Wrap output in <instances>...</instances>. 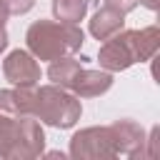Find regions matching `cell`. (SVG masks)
Masks as SVG:
<instances>
[{
    "mask_svg": "<svg viewBox=\"0 0 160 160\" xmlns=\"http://www.w3.org/2000/svg\"><path fill=\"white\" fill-rule=\"evenodd\" d=\"M88 58H72V55H62V58H55L50 60V68H48V78L60 85V88H70L75 72L80 70V65H85Z\"/></svg>",
    "mask_w": 160,
    "mask_h": 160,
    "instance_id": "obj_11",
    "label": "cell"
},
{
    "mask_svg": "<svg viewBox=\"0 0 160 160\" xmlns=\"http://www.w3.org/2000/svg\"><path fill=\"white\" fill-rule=\"evenodd\" d=\"M105 5H110V8H115V10H120V12H130V10H135L138 5H140V0H105Z\"/></svg>",
    "mask_w": 160,
    "mask_h": 160,
    "instance_id": "obj_16",
    "label": "cell"
},
{
    "mask_svg": "<svg viewBox=\"0 0 160 160\" xmlns=\"http://www.w3.org/2000/svg\"><path fill=\"white\" fill-rule=\"evenodd\" d=\"M2 75L12 85H38L40 80V65L32 52L28 50H12L2 60Z\"/></svg>",
    "mask_w": 160,
    "mask_h": 160,
    "instance_id": "obj_6",
    "label": "cell"
},
{
    "mask_svg": "<svg viewBox=\"0 0 160 160\" xmlns=\"http://www.w3.org/2000/svg\"><path fill=\"white\" fill-rule=\"evenodd\" d=\"M10 15H8V10H5V5L0 2V28H5V20H8Z\"/></svg>",
    "mask_w": 160,
    "mask_h": 160,
    "instance_id": "obj_19",
    "label": "cell"
},
{
    "mask_svg": "<svg viewBox=\"0 0 160 160\" xmlns=\"http://www.w3.org/2000/svg\"><path fill=\"white\" fill-rule=\"evenodd\" d=\"M112 88V72L108 70H90L85 65H80V70L75 72L72 82H70V92H75L78 98H98L105 95Z\"/></svg>",
    "mask_w": 160,
    "mask_h": 160,
    "instance_id": "obj_8",
    "label": "cell"
},
{
    "mask_svg": "<svg viewBox=\"0 0 160 160\" xmlns=\"http://www.w3.org/2000/svg\"><path fill=\"white\" fill-rule=\"evenodd\" d=\"M122 28H125V12H120V10L110 8V5L98 8L95 15L90 18V25H88V30H90V35L95 40H108L115 32H120Z\"/></svg>",
    "mask_w": 160,
    "mask_h": 160,
    "instance_id": "obj_10",
    "label": "cell"
},
{
    "mask_svg": "<svg viewBox=\"0 0 160 160\" xmlns=\"http://www.w3.org/2000/svg\"><path fill=\"white\" fill-rule=\"evenodd\" d=\"M158 138H160V128L155 125V128L150 130V135L145 138V142L150 145V148L145 150V155H148V158H158Z\"/></svg>",
    "mask_w": 160,
    "mask_h": 160,
    "instance_id": "obj_15",
    "label": "cell"
},
{
    "mask_svg": "<svg viewBox=\"0 0 160 160\" xmlns=\"http://www.w3.org/2000/svg\"><path fill=\"white\" fill-rule=\"evenodd\" d=\"M8 42H10V40H8V32H5V28H0V52L8 48Z\"/></svg>",
    "mask_w": 160,
    "mask_h": 160,
    "instance_id": "obj_18",
    "label": "cell"
},
{
    "mask_svg": "<svg viewBox=\"0 0 160 160\" xmlns=\"http://www.w3.org/2000/svg\"><path fill=\"white\" fill-rule=\"evenodd\" d=\"M8 10V15H25L35 8V0H0Z\"/></svg>",
    "mask_w": 160,
    "mask_h": 160,
    "instance_id": "obj_14",
    "label": "cell"
},
{
    "mask_svg": "<svg viewBox=\"0 0 160 160\" xmlns=\"http://www.w3.org/2000/svg\"><path fill=\"white\" fill-rule=\"evenodd\" d=\"M80 115H82L80 98L75 92H70L68 88H60L55 82L35 88L32 118H38L40 122H45L50 128L68 130V128H72L80 120Z\"/></svg>",
    "mask_w": 160,
    "mask_h": 160,
    "instance_id": "obj_3",
    "label": "cell"
},
{
    "mask_svg": "<svg viewBox=\"0 0 160 160\" xmlns=\"http://www.w3.org/2000/svg\"><path fill=\"white\" fill-rule=\"evenodd\" d=\"M32 108H35V85H15V90H0L2 118L32 115Z\"/></svg>",
    "mask_w": 160,
    "mask_h": 160,
    "instance_id": "obj_9",
    "label": "cell"
},
{
    "mask_svg": "<svg viewBox=\"0 0 160 160\" xmlns=\"http://www.w3.org/2000/svg\"><path fill=\"white\" fill-rule=\"evenodd\" d=\"M70 155L78 160H100V158H118L115 135L110 125H92L82 128L70 138Z\"/></svg>",
    "mask_w": 160,
    "mask_h": 160,
    "instance_id": "obj_4",
    "label": "cell"
},
{
    "mask_svg": "<svg viewBox=\"0 0 160 160\" xmlns=\"http://www.w3.org/2000/svg\"><path fill=\"white\" fill-rule=\"evenodd\" d=\"M85 42V32L72 22L60 20H35L25 32L28 52L35 60H55L62 55H75Z\"/></svg>",
    "mask_w": 160,
    "mask_h": 160,
    "instance_id": "obj_2",
    "label": "cell"
},
{
    "mask_svg": "<svg viewBox=\"0 0 160 160\" xmlns=\"http://www.w3.org/2000/svg\"><path fill=\"white\" fill-rule=\"evenodd\" d=\"M88 12V0H52V15L60 22L78 25Z\"/></svg>",
    "mask_w": 160,
    "mask_h": 160,
    "instance_id": "obj_12",
    "label": "cell"
},
{
    "mask_svg": "<svg viewBox=\"0 0 160 160\" xmlns=\"http://www.w3.org/2000/svg\"><path fill=\"white\" fill-rule=\"evenodd\" d=\"M140 5H145L148 10H152V12H155V10L160 8V0H140Z\"/></svg>",
    "mask_w": 160,
    "mask_h": 160,
    "instance_id": "obj_17",
    "label": "cell"
},
{
    "mask_svg": "<svg viewBox=\"0 0 160 160\" xmlns=\"http://www.w3.org/2000/svg\"><path fill=\"white\" fill-rule=\"evenodd\" d=\"M158 48H160V28L158 25H148L140 30L122 28L112 38L102 40L100 52H98V62L108 72H120L135 62L150 60L158 52Z\"/></svg>",
    "mask_w": 160,
    "mask_h": 160,
    "instance_id": "obj_1",
    "label": "cell"
},
{
    "mask_svg": "<svg viewBox=\"0 0 160 160\" xmlns=\"http://www.w3.org/2000/svg\"><path fill=\"white\" fill-rule=\"evenodd\" d=\"M12 135H15V118H2L0 115V158L8 155Z\"/></svg>",
    "mask_w": 160,
    "mask_h": 160,
    "instance_id": "obj_13",
    "label": "cell"
},
{
    "mask_svg": "<svg viewBox=\"0 0 160 160\" xmlns=\"http://www.w3.org/2000/svg\"><path fill=\"white\" fill-rule=\"evenodd\" d=\"M42 148H45V132H42L40 120L32 115H18L15 118V135H12V142H10V150L5 158L30 160V158L42 155Z\"/></svg>",
    "mask_w": 160,
    "mask_h": 160,
    "instance_id": "obj_5",
    "label": "cell"
},
{
    "mask_svg": "<svg viewBox=\"0 0 160 160\" xmlns=\"http://www.w3.org/2000/svg\"><path fill=\"white\" fill-rule=\"evenodd\" d=\"M112 135H115V150L122 158H142L145 155V130L135 122V120H115L112 125Z\"/></svg>",
    "mask_w": 160,
    "mask_h": 160,
    "instance_id": "obj_7",
    "label": "cell"
}]
</instances>
